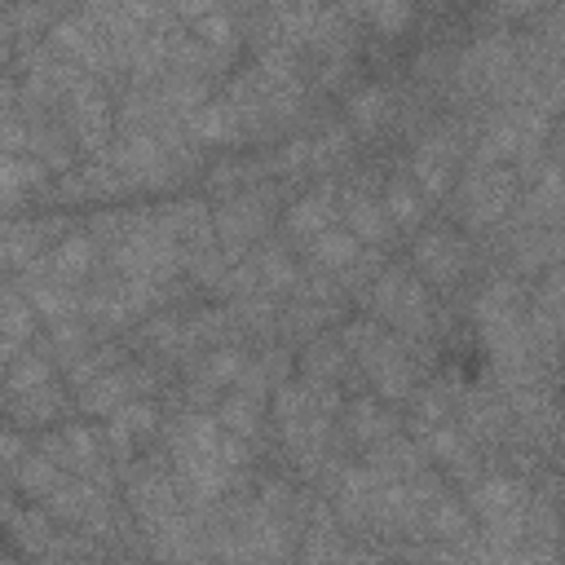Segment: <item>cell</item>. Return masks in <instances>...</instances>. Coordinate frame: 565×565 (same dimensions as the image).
<instances>
[{
  "label": "cell",
  "instance_id": "cell-1",
  "mask_svg": "<svg viewBox=\"0 0 565 565\" xmlns=\"http://www.w3.org/2000/svg\"><path fill=\"white\" fill-rule=\"evenodd\" d=\"M340 340H344L349 358L362 366V375L371 380V388L384 402H411L415 397V388H419V353L428 344L402 340L380 318H353V322H344L340 327Z\"/></svg>",
  "mask_w": 565,
  "mask_h": 565
},
{
  "label": "cell",
  "instance_id": "cell-2",
  "mask_svg": "<svg viewBox=\"0 0 565 565\" xmlns=\"http://www.w3.org/2000/svg\"><path fill=\"white\" fill-rule=\"evenodd\" d=\"M362 300H366L371 318H380L384 327H393L402 340H411V344H428V340H433L437 313H433L428 282H424L415 269H406V265H384V269L371 278V287H366Z\"/></svg>",
  "mask_w": 565,
  "mask_h": 565
},
{
  "label": "cell",
  "instance_id": "cell-3",
  "mask_svg": "<svg viewBox=\"0 0 565 565\" xmlns=\"http://www.w3.org/2000/svg\"><path fill=\"white\" fill-rule=\"evenodd\" d=\"M516 194H521V177L512 163H468L463 181H459V221L468 234H486L494 225L508 221V212L516 207Z\"/></svg>",
  "mask_w": 565,
  "mask_h": 565
},
{
  "label": "cell",
  "instance_id": "cell-4",
  "mask_svg": "<svg viewBox=\"0 0 565 565\" xmlns=\"http://www.w3.org/2000/svg\"><path fill=\"white\" fill-rule=\"evenodd\" d=\"M163 300H168V282L128 278L110 269V278H97L84 287V318L97 331H119V327H132L137 318H150Z\"/></svg>",
  "mask_w": 565,
  "mask_h": 565
},
{
  "label": "cell",
  "instance_id": "cell-5",
  "mask_svg": "<svg viewBox=\"0 0 565 565\" xmlns=\"http://www.w3.org/2000/svg\"><path fill=\"white\" fill-rule=\"evenodd\" d=\"M57 115H62V124L71 128V137H75V146L84 154H102L119 132V115H115V106L106 97V79L102 75H79L66 88Z\"/></svg>",
  "mask_w": 565,
  "mask_h": 565
},
{
  "label": "cell",
  "instance_id": "cell-6",
  "mask_svg": "<svg viewBox=\"0 0 565 565\" xmlns=\"http://www.w3.org/2000/svg\"><path fill=\"white\" fill-rule=\"evenodd\" d=\"M274 207H278V185H256L252 181L234 194H221V203L212 212H216V234H221V247H225L230 260L247 256V247L269 230Z\"/></svg>",
  "mask_w": 565,
  "mask_h": 565
},
{
  "label": "cell",
  "instance_id": "cell-7",
  "mask_svg": "<svg viewBox=\"0 0 565 565\" xmlns=\"http://www.w3.org/2000/svg\"><path fill=\"white\" fill-rule=\"evenodd\" d=\"M459 159H463V128L455 119H437L428 124L415 146H411V177L415 185L428 194V199H446L455 190V172H459Z\"/></svg>",
  "mask_w": 565,
  "mask_h": 565
},
{
  "label": "cell",
  "instance_id": "cell-8",
  "mask_svg": "<svg viewBox=\"0 0 565 565\" xmlns=\"http://www.w3.org/2000/svg\"><path fill=\"white\" fill-rule=\"evenodd\" d=\"M35 446L62 468V472H75L84 481H97V486H115V468H110V446H106V433H97L93 424H62L53 433H40Z\"/></svg>",
  "mask_w": 565,
  "mask_h": 565
},
{
  "label": "cell",
  "instance_id": "cell-9",
  "mask_svg": "<svg viewBox=\"0 0 565 565\" xmlns=\"http://www.w3.org/2000/svg\"><path fill=\"white\" fill-rule=\"evenodd\" d=\"M154 384H159V375H154L150 366H141V362H119V366L102 371L97 380H88L84 388H75V402H79V411H84L88 419H106V415H115L128 397H150Z\"/></svg>",
  "mask_w": 565,
  "mask_h": 565
},
{
  "label": "cell",
  "instance_id": "cell-10",
  "mask_svg": "<svg viewBox=\"0 0 565 565\" xmlns=\"http://www.w3.org/2000/svg\"><path fill=\"white\" fill-rule=\"evenodd\" d=\"M411 269L428 282V287H455L468 269V243L446 230V225H428V230H415V243H411Z\"/></svg>",
  "mask_w": 565,
  "mask_h": 565
},
{
  "label": "cell",
  "instance_id": "cell-11",
  "mask_svg": "<svg viewBox=\"0 0 565 565\" xmlns=\"http://www.w3.org/2000/svg\"><path fill=\"white\" fill-rule=\"evenodd\" d=\"M97 260H102V247H97V238H93L88 225H84V230H66L26 274L66 282V287H84V282L97 274Z\"/></svg>",
  "mask_w": 565,
  "mask_h": 565
},
{
  "label": "cell",
  "instance_id": "cell-12",
  "mask_svg": "<svg viewBox=\"0 0 565 565\" xmlns=\"http://www.w3.org/2000/svg\"><path fill=\"white\" fill-rule=\"evenodd\" d=\"M102 433H106V446H110L115 463H128V459H137L141 441H150L159 433V406L150 397H128L115 415H106Z\"/></svg>",
  "mask_w": 565,
  "mask_h": 565
},
{
  "label": "cell",
  "instance_id": "cell-13",
  "mask_svg": "<svg viewBox=\"0 0 565 565\" xmlns=\"http://www.w3.org/2000/svg\"><path fill=\"white\" fill-rule=\"evenodd\" d=\"M243 366H247V353H243L234 340H230V344H216V349H207V353H199L194 366H190V402H194V406H203L207 397L216 402L225 388L238 384Z\"/></svg>",
  "mask_w": 565,
  "mask_h": 565
},
{
  "label": "cell",
  "instance_id": "cell-14",
  "mask_svg": "<svg viewBox=\"0 0 565 565\" xmlns=\"http://www.w3.org/2000/svg\"><path fill=\"white\" fill-rule=\"evenodd\" d=\"M340 221H344V230H353L366 247H380V243H388L393 238V216H388V207H384V194H375V190H366L362 181L358 185H349L344 194H340Z\"/></svg>",
  "mask_w": 565,
  "mask_h": 565
},
{
  "label": "cell",
  "instance_id": "cell-15",
  "mask_svg": "<svg viewBox=\"0 0 565 565\" xmlns=\"http://www.w3.org/2000/svg\"><path fill=\"white\" fill-rule=\"evenodd\" d=\"M340 221V199H335V185H318V190H305L300 199H291L287 203V216H282V225H287V238L291 243H300V252L322 234V230H331Z\"/></svg>",
  "mask_w": 565,
  "mask_h": 565
},
{
  "label": "cell",
  "instance_id": "cell-16",
  "mask_svg": "<svg viewBox=\"0 0 565 565\" xmlns=\"http://www.w3.org/2000/svg\"><path fill=\"white\" fill-rule=\"evenodd\" d=\"M66 230H71V221H62V216H53V221H9V230H4V260H9V274L31 269Z\"/></svg>",
  "mask_w": 565,
  "mask_h": 565
},
{
  "label": "cell",
  "instance_id": "cell-17",
  "mask_svg": "<svg viewBox=\"0 0 565 565\" xmlns=\"http://www.w3.org/2000/svg\"><path fill=\"white\" fill-rule=\"evenodd\" d=\"M340 424H344V437L353 441V446H375V441H384V437H393L397 433V415L388 411V402L375 393H362V397H353L344 411H340Z\"/></svg>",
  "mask_w": 565,
  "mask_h": 565
},
{
  "label": "cell",
  "instance_id": "cell-18",
  "mask_svg": "<svg viewBox=\"0 0 565 565\" xmlns=\"http://www.w3.org/2000/svg\"><path fill=\"white\" fill-rule=\"evenodd\" d=\"M393 119H397V97H393V88H384V84H362V88H353L349 102H344V124H349L358 137H380Z\"/></svg>",
  "mask_w": 565,
  "mask_h": 565
},
{
  "label": "cell",
  "instance_id": "cell-19",
  "mask_svg": "<svg viewBox=\"0 0 565 565\" xmlns=\"http://www.w3.org/2000/svg\"><path fill=\"white\" fill-rule=\"evenodd\" d=\"M362 238L353 234V230H344V225H331V230H322L309 247H305V256H309V265L318 269V274H331V278H340L358 256H362Z\"/></svg>",
  "mask_w": 565,
  "mask_h": 565
},
{
  "label": "cell",
  "instance_id": "cell-20",
  "mask_svg": "<svg viewBox=\"0 0 565 565\" xmlns=\"http://www.w3.org/2000/svg\"><path fill=\"white\" fill-rule=\"evenodd\" d=\"M349 366H353V358H349V349H344L340 335H322V331H318V335L305 344V353H300V375H305V380L340 384V380L349 375Z\"/></svg>",
  "mask_w": 565,
  "mask_h": 565
},
{
  "label": "cell",
  "instance_id": "cell-21",
  "mask_svg": "<svg viewBox=\"0 0 565 565\" xmlns=\"http://www.w3.org/2000/svg\"><path fill=\"white\" fill-rule=\"evenodd\" d=\"M380 194H384V207H388V216H393V225H397L402 234H415V230L424 225V216H428V194L415 185L411 172H406V177H388Z\"/></svg>",
  "mask_w": 565,
  "mask_h": 565
},
{
  "label": "cell",
  "instance_id": "cell-22",
  "mask_svg": "<svg viewBox=\"0 0 565 565\" xmlns=\"http://www.w3.org/2000/svg\"><path fill=\"white\" fill-rule=\"evenodd\" d=\"M35 322H40L35 305L26 300V291L18 282H9V291H4V358L35 344Z\"/></svg>",
  "mask_w": 565,
  "mask_h": 565
},
{
  "label": "cell",
  "instance_id": "cell-23",
  "mask_svg": "<svg viewBox=\"0 0 565 565\" xmlns=\"http://www.w3.org/2000/svg\"><path fill=\"white\" fill-rule=\"evenodd\" d=\"M252 260H256V274H260V291H269V296H291V291L300 287V278H305V274L296 269V260H291L278 243L256 247Z\"/></svg>",
  "mask_w": 565,
  "mask_h": 565
},
{
  "label": "cell",
  "instance_id": "cell-24",
  "mask_svg": "<svg viewBox=\"0 0 565 565\" xmlns=\"http://www.w3.org/2000/svg\"><path fill=\"white\" fill-rule=\"evenodd\" d=\"M216 419L225 424V433L256 441V433H260V424H265V397H256V393H247V388H234L230 397H221Z\"/></svg>",
  "mask_w": 565,
  "mask_h": 565
},
{
  "label": "cell",
  "instance_id": "cell-25",
  "mask_svg": "<svg viewBox=\"0 0 565 565\" xmlns=\"http://www.w3.org/2000/svg\"><path fill=\"white\" fill-rule=\"evenodd\" d=\"M49 163L35 154H4V203L18 207L26 194H40L49 181Z\"/></svg>",
  "mask_w": 565,
  "mask_h": 565
},
{
  "label": "cell",
  "instance_id": "cell-26",
  "mask_svg": "<svg viewBox=\"0 0 565 565\" xmlns=\"http://www.w3.org/2000/svg\"><path fill=\"white\" fill-rule=\"evenodd\" d=\"M349 13H362L380 35H402L415 22V0H344Z\"/></svg>",
  "mask_w": 565,
  "mask_h": 565
},
{
  "label": "cell",
  "instance_id": "cell-27",
  "mask_svg": "<svg viewBox=\"0 0 565 565\" xmlns=\"http://www.w3.org/2000/svg\"><path fill=\"white\" fill-rule=\"evenodd\" d=\"M203 44H212L225 62L238 53V22H234V13H230V4L225 9H212V13H203V18H194V22H185Z\"/></svg>",
  "mask_w": 565,
  "mask_h": 565
},
{
  "label": "cell",
  "instance_id": "cell-28",
  "mask_svg": "<svg viewBox=\"0 0 565 565\" xmlns=\"http://www.w3.org/2000/svg\"><path fill=\"white\" fill-rule=\"evenodd\" d=\"M168 4H172V13H177L181 22H194V18L212 13V9H225V0H168Z\"/></svg>",
  "mask_w": 565,
  "mask_h": 565
},
{
  "label": "cell",
  "instance_id": "cell-29",
  "mask_svg": "<svg viewBox=\"0 0 565 565\" xmlns=\"http://www.w3.org/2000/svg\"><path fill=\"white\" fill-rule=\"evenodd\" d=\"M556 433H561V437H565V406H561V411H556Z\"/></svg>",
  "mask_w": 565,
  "mask_h": 565
},
{
  "label": "cell",
  "instance_id": "cell-30",
  "mask_svg": "<svg viewBox=\"0 0 565 565\" xmlns=\"http://www.w3.org/2000/svg\"><path fill=\"white\" fill-rule=\"evenodd\" d=\"M556 556H565V525H561V543H556Z\"/></svg>",
  "mask_w": 565,
  "mask_h": 565
},
{
  "label": "cell",
  "instance_id": "cell-31",
  "mask_svg": "<svg viewBox=\"0 0 565 565\" xmlns=\"http://www.w3.org/2000/svg\"><path fill=\"white\" fill-rule=\"evenodd\" d=\"M561 472H565V450H561Z\"/></svg>",
  "mask_w": 565,
  "mask_h": 565
}]
</instances>
